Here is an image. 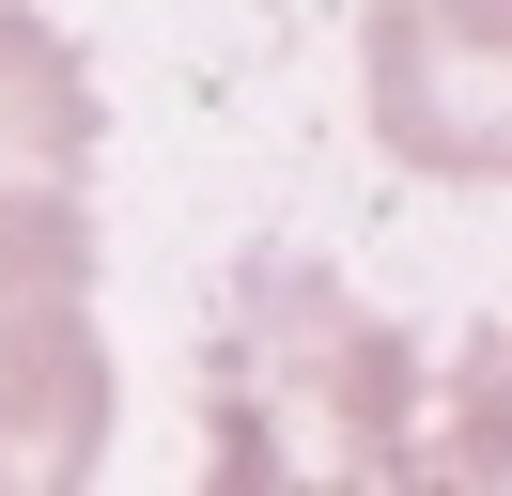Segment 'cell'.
Returning a JSON list of instances; mask_svg holds the SVG:
<instances>
[{
    "label": "cell",
    "mask_w": 512,
    "mask_h": 496,
    "mask_svg": "<svg viewBox=\"0 0 512 496\" xmlns=\"http://www.w3.org/2000/svg\"><path fill=\"white\" fill-rule=\"evenodd\" d=\"M0 496H16V465H0Z\"/></svg>",
    "instance_id": "obj_5"
},
{
    "label": "cell",
    "mask_w": 512,
    "mask_h": 496,
    "mask_svg": "<svg viewBox=\"0 0 512 496\" xmlns=\"http://www.w3.org/2000/svg\"><path fill=\"white\" fill-rule=\"evenodd\" d=\"M0 465H16V496H94V465H109L94 295H16L0 279Z\"/></svg>",
    "instance_id": "obj_4"
},
{
    "label": "cell",
    "mask_w": 512,
    "mask_h": 496,
    "mask_svg": "<svg viewBox=\"0 0 512 496\" xmlns=\"http://www.w3.org/2000/svg\"><path fill=\"white\" fill-rule=\"evenodd\" d=\"M419 341L311 248H249L202 310V496H435Z\"/></svg>",
    "instance_id": "obj_1"
},
{
    "label": "cell",
    "mask_w": 512,
    "mask_h": 496,
    "mask_svg": "<svg viewBox=\"0 0 512 496\" xmlns=\"http://www.w3.org/2000/svg\"><path fill=\"white\" fill-rule=\"evenodd\" d=\"M373 140L435 186L512 171V0H373Z\"/></svg>",
    "instance_id": "obj_3"
},
{
    "label": "cell",
    "mask_w": 512,
    "mask_h": 496,
    "mask_svg": "<svg viewBox=\"0 0 512 496\" xmlns=\"http://www.w3.org/2000/svg\"><path fill=\"white\" fill-rule=\"evenodd\" d=\"M94 155H109V109L78 31L0 0V279L16 295H94Z\"/></svg>",
    "instance_id": "obj_2"
}]
</instances>
